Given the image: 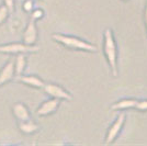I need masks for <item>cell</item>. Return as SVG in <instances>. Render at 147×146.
<instances>
[{
  "label": "cell",
  "instance_id": "6da1fadb",
  "mask_svg": "<svg viewBox=\"0 0 147 146\" xmlns=\"http://www.w3.org/2000/svg\"><path fill=\"white\" fill-rule=\"evenodd\" d=\"M53 40L55 42L59 43L64 47L74 51H82L88 53H97L99 51V47L93 43L87 42L82 39H79L74 35H67V34H61V33H54Z\"/></svg>",
  "mask_w": 147,
  "mask_h": 146
},
{
  "label": "cell",
  "instance_id": "7a4b0ae2",
  "mask_svg": "<svg viewBox=\"0 0 147 146\" xmlns=\"http://www.w3.org/2000/svg\"><path fill=\"white\" fill-rule=\"evenodd\" d=\"M103 54L113 77L117 76V46L113 31L105 29L103 32Z\"/></svg>",
  "mask_w": 147,
  "mask_h": 146
},
{
  "label": "cell",
  "instance_id": "3957f363",
  "mask_svg": "<svg viewBox=\"0 0 147 146\" xmlns=\"http://www.w3.org/2000/svg\"><path fill=\"white\" fill-rule=\"evenodd\" d=\"M40 47L36 45H26L25 43H9L0 45V53L2 54H20V53H36Z\"/></svg>",
  "mask_w": 147,
  "mask_h": 146
},
{
  "label": "cell",
  "instance_id": "277c9868",
  "mask_svg": "<svg viewBox=\"0 0 147 146\" xmlns=\"http://www.w3.org/2000/svg\"><path fill=\"white\" fill-rule=\"evenodd\" d=\"M125 120H126V116L124 112H121L117 118L115 119V121L111 124V126L109 128L108 132H107V135H105V140H104V144L105 145H109V144H112L114 143V141L117 139V136L120 135L121 131H122V128L125 123Z\"/></svg>",
  "mask_w": 147,
  "mask_h": 146
},
{
  "label": "cell",
  "instance_id": "5b68a950",
  "mask_svg": "<svg viewBox=\"0 0 147 146\" xmlns=\"http://www.w3.org/2000/svg\"><path fill=\"white\" fill-rule=\"evenodd\" d=\"M43 89L45 93H47L52 98H56L59 100H67V101H70L73 99V96L67 90H65L63 87L57 84H52V82L45 84Z\"/></svg>",
  "mask_w": 147,
  "mask_h": 146
},
{
  "label": "cell",
  "instance_id": "8992f818",
  "mask_svg": "<svg viewBox=\"0 0 147 146\" xmlns=\"http://www.w3.org/2000/svg\"><path fill=\"white\" fill-rule=\"evenodd\" d=\"M59 99H56V98H51L49 100L44 101L43 103L41 104L36 110V114L38 116H47L53 114L54 112L57 111L59 104H61Z\"/></svg>",
  "mask_w": 147,
  "mask_h": 146
},
{
  "label": "cell",
  "instance_id": "52a82bcc",
  "mask_svg": "<svg viewBox=\"0 0 147 146\" xmlns=\"http://www.w3.org/2000/svg\"><path fill=\"white\" fill-rule=\"evenodd\" d=\"M37 41V28L35 24V21L31 19L30 22L28 23L23 34V43L26 45H35Z\"/></svg>",
  "mask_w": 147,
  "mask_h": 146
},
{
  "label": "cell",
  "instance_id": "ba28073f",
  "mask_svg": "<svg viewBox=\"0 0 147 146\" xmlns=\"http://www.w3.org/2000/svg\"><path fill=\"white\" fill-rule=\"evenodd\" d=\"M16 79H17V81H20V82L30 86L32 88H35V89H43L44 85H45L43 80L35 75H28V76L20 75V76H17Z\"/></svg>",
  "mask_w": 147,
  "mask_h": 146
},
{
  "label": "cell",
  "instance_id": "9c48e42d",
  "mask_svg": "<svg viewBox=\"0 0 147 146\" xmlns=\"http://www.w3.org/2000/svg\"><path fill=\"white\" fill-rule=\"evenodd\" d=\"M12 112H13L14 118H16L19 122L28 121V120L31 119L30 111L28 109V107H26L24 103H22V102H18V103L14 104L12 108Z\"/></svg>",
  "mask_w": 147,
  "mask_h": 146
},
{
  "label": "cell",
  "instance_id": "30bf717a",
  "mask_svg": "<svg viewBox=\"0 0 147 146\" xmlns=\"http://www.w3.org/2000/svg\"><path fill=\"white\" fill-rule=\"evenodd\" d=\"M14 77V63L9 61L0 72V86L5 85Z\"/></svg>",
  "mask_w": 147,
  "mask_h": 146
},
{
  "label": "cell",
  "instance_id": "8fae6325",
  "mask_svg": "<svg viewBox=\"0 0 147 146\" xmlns=\"http://www.w3.org/2000/svg\"><path fill=\"white\" fill-rule=\"evenodd\" d=\"M136 102H137L136 99H133V98H127L126 99L125 98V99H121L117 102H114L110 107V109L112 111H123V110L126 109H132V108H135Z\"/></svg>",
  "mask_w": 147,
  "mask_h": 146
},
{
  "label": "cell",
  "instance_id": "7c38bea8",
  "mask_svg": "<svg viewBox=\"0 0 147 146\" xmlns=\"http://www.w3.org/2000/svg\"><path fill=\"white\" fill-rule=\"evenodd\" d=\"M13 63H14V75L16 76L22 75L25 69V66H26V55L24 53L17 54L16 61Z\"/></svg>",
  "mask_w": 147,
  "mask_h": 146
},
{
  "label": "cell",
  "instance_id": "4fadbf2b",
  "mask_svg": "<svg viewBox=\"0 0 147 146\" xmlns=\"http://www.w3.org/2000/svg\"><path fill=\"white\" fill-rule=\"evenodd\" d=\"M19 128L22 133L24 134H32L34 132H36L38 130V125L36 123L32 121V120H28V121H22L19 122Z\"/></svg>",
  "mask_w": 147,
  "mask_h": 146
},
{
  "label": "cell",
  "instance_id": "5bb4252c",
  "mask_svg": "<svg viewBox=\"0 0 147 146\" xmlns=\"http://www.w3.org/2000/svg\"><path fill=\"white\" fill-rule=\"evenodd\" d=\"M9 14H10V12H9L8 8H7V7L5 6V5L0 6V25L2 24V23H3L5 21H6Z\"/></svg>",
  "mask_w": 147,
  "mask_h": 146
},
{
  "label": "cell",
  "instance_id": "9a60e30c",
  "mask_svg": "<svg viewBox=\"0 0 147 146\" xmlns=\"http://www.w3.org/2000/svg\"><path fill=\"white\" fill-rule=\"evenodd\" d=\"M44 17V11L42 9H33L32 11H31V19L32 20H34V21H36V20H40V19H42Z\"/></svg>",
  "mask_w": 147,
  "mask_h": 146
},
{
  "label": "cell",
  "instance_id": "2e32d148",
  "mask_svg": "<svg viewBox=\"0 0 147 146\" xmlns=\"http://www.w3.org/2000/svg\"><path fill=\"white\" fill-rule=\"evenodd\" d=\"M134 109L138 110V111H147V99H143V100H137L136 105H135Z\"/></svg>",
  "mask_w": 147,
  "mask_h": 146
},
{
  "label": "cell",
  "instance_id": "e0dca14e",
  "mask_svg": "<svg viewBox=\"0 0 147 146\" xmlns=\"http://www.w3.org/2000/svg\"><path fill=\"white\" fill-rule=\"evenodd\" d=\"M34 9V3L33 0H25L23 2V10L25 12H31Z\"/></svg>",
  "mask_w": 147,
  "mask_h": 146
},
{
  "label": "cell",
  "instance_id": "ac0fdd59",
  "mask_svg": "<svg viewBox=\"0 0 147 146\" xmlns=\"http://www.w3.org/2000/svg\"><path fill=\"white\" fill-rule=\"evenodd\" d=\"M3 3L8 8L10 14L13 13V11H14V0H3Z\"/></svg>",
  "mask_w": 147,
  "mask_h": 146
},
{
  "label": "cell",
  "instance_id": "d6986e66",
  "mask_svg": "<svg viewBox=\"0 0 147 146\" xmlns=\"http://www.w3.org/2000/svg\"><path fill=\"white\" fill-rule=\"evenodd\" d=\"M144 19H145V26H146V31H147V0H146V7H145V10H144Z\"/></svg>",
  "mask_w": 147,
  "mask_h": 146
},
{
  "label": "cell",
  "instance_id": "ffe728a7",
  "mask_svg": "<svg viewBox=\"0 0 147 146\" xmlns=\"http://www.w3.org/2000/svg\"><path fill=\"white\" fill-rule=\"evenodd\" d=\"M123 1H129V0H123Z\"/></svg>",
  "mask_w": 147,
  "mask_h": 146
}]
</instances>
